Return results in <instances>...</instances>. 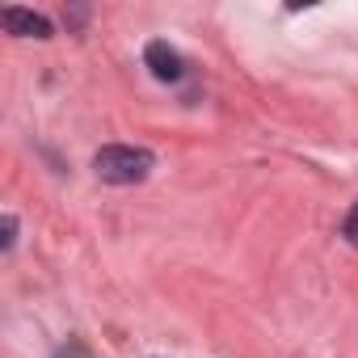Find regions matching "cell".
Here are the masks:
<instances>
[{"instance_id":"4","label":"cell","mask_w":358,"mask_h":358,"mask_svg":"<svg viewBox=\"0 0 358 358\" xmlns=\"http://www.w3.org/2000/svg\"><path fill=\"white\" fill-rule=\"evenodd\" d=\"M341 232H345V241L358 249V203L350 207V215H345V224H341Z\"/></svg>"},{"instance_id":"3","label":"cell","mask_w":358,"mask_h":358,"mask_svg":"<svg viewBox=\"0 0 358 358\" xmlns=\"http://www.w3.org/2000/svg\"><path fill=\"white\" fill-rule=\"evenodd\" d=\"M143 64L152 68V76L156 80H177V76H182V55H177L169 43H148V51H143Z\"/></svg>"},{"instance_id":"1","label":"cell","mask_w":358,"mask_h":358,"mask_svg":"<svg viewBox=\"0 0 358 358\" xmlns=\"http://www.w3.org/2000/svg\"><path fill=\"white\" fill-rule=\"evenodd\" d=\"M152 164H156V156L148 148H131V143H106L93 156L97 177L110 182V186H135V182H143V177L152 173Z\"/></svg>"},{"instance_id":"2","label":"cell","mask_w":358,"mask_h":358,"mask_svg":"<svg viewBox=\"0 0 358 358\" xmlns=\"http://www.w3.org/2000/svg\"><path fill=\"white\" fill-rule=\"evenodd\" d=\"M0 22H5V30H9V34H17V38H51V22H47L43 13L17 9V5L0 9Z\"/></svg>"},{"instance_id":"6","label":"cell","mask_w":358,"mask_h":358,"mask_svg":"<svg viewBox=\"0 0 358 358\" xmlns=\"http://www.w3.org/2000/svg\"><path fill=\"white\" fill-rule=\"evenodd\" d=\"M55 358H89V350H85V345H76V341H72V345H64V350H59V354H55Z\"/></svg>"},{"instance_id":"5","label":"cell","mask_w":358,"mask_h":358,"mask_svg":"<svg viewBox=\"0 0 358 358\" xmlns=\"http://www.w3.org/2000/svg\"><path fill=\"white\" fill-rule=\"evenodd\" d=\"M13 232H17V220L5 215V236H0V245H5V249H13Z\"/></svg>"}]
</instances>
